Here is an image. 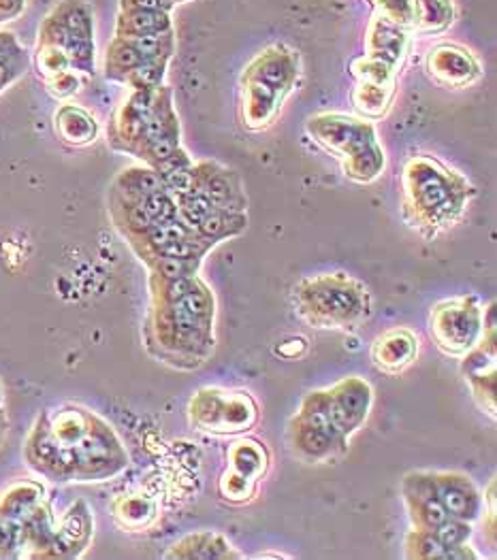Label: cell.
<instances>
[{"label":"cell","instance_id":"cell-1","mask_svg":"<svg viewBox=\"0 0 497 560\" xmlns=\"http://www.w3.org/2000/svg\"><path fill=\"white\" fill-rule=\"evenodd\" d=\"M436 494L447 510V514L456 521H474L481 512V499L472 481L461 476H438L434 478Z\"/></svg>","mask_w":497,"mask_h":560},{"label":"cell","instance_id":"cell-2","mask_svg":"<svg viewBox=\"0 0 497 560\" xmlns=\"http://www.w3.org/2000/svg\"><path fill=\"white\" fill-rule=\"evenodd\" d=\"M438 316L444 320L453 322V330H447L438 337L440 346L447 348L449 352H461L465 348H470L474 343V339L478 337L481 330V320H478V312L476 307L467 305V303H447L442 307H438Z\"/></svg>","mask_w":497,"mask_h":560},{"label":"cell","instance_id":"cell-3","mask_svg":"<svg viewBox=\"0 0 497 560\" xmlns=\"http://www.w3.org/2000/svg\"><path fill=\"white\" fill-rule=\"evenodd\" d=\"M197 171H199V190L211 200V205L216 209H224V211H242L244 209L240 182L231 171L211 173V164H208L209 173H204L201 166H197Z\"/></svg>","mask_w":497,"mask_h":560},{"label":"cell","instance_id":"cell-4","mask_svg":"<svg viewBox=\"0 0 497 560\" xmlns=\"http://www.w3.org/2000/svg\"><path fill=\"white\" fill-rule=\"evenodd\" d=\"M415 337L406 330H393L380 337L373 346V362L384 371H400L415 357Z\"/></svg>","mask_w":497,"mask_h":560},{"label":"cell","instance_id":"cell-5","mask_svg":"<svg viewBox=\"0 0 497 560\" xmlns=\"http://www.w3.org/2000/svg\"><path fill=\"white\" fill-rule=\"evenodd\" d=\"M333 400L339 405V409L346 413L350 424L357 429L363 418L368 416L370 409V386L363 384L361 380H346L337 384V388L332 393Z\"/></svg>","mask_w":497,"mask_h":560},{"label":"cell","instance_id":"cell-6","mask_svg":"<svg viewBox=\"0 0 497 560\" xmlns=\"http://www.w3.org/2000/svg\"><path fill=\"white\" fill-rule=\"evenodd\" d=\"M171 31V20L166 11H123L118 20V37L159 35Z\"/></svg>","mask_w":497,"mask_h":560},{"label":"cell","instance_id":"cell-7","mask_svg":"<svg viewBox=\"0 0 497 560\" xmlns=\"http://www.w3.org/2000/svg\"><path fill=\"white\" fill-rule=\"evenodd\" d=\"M246 229V218L238 211H224V209H213L209 215L204 218V222L197 226V235L208 240L209 243L240 235Z\"/></svg>","mask_w":497,"mask_h":560},{"label":"cell","instance_id":"cell-8","mask_svg":"<svg viewBox=\"0 0 497 560\" xmlns=\"http://www.w3.org/2000/svg\"><path fill=\"white\" fill-rule=\"evenodd\" d=\"M143 62L141 54L128 43L126 39L114 40V45L109 47V54H107V69H109V75L118 78V75H128L135 67H139Z\"/></svg>","mask_w":497,"mask_h":560},{"label":"cell","instance_id":"cell-9","mask_svg":"<svg viewBox=\"0 0 497 560\" xmlns=\"http://www.w3.org/2000/svg\"><path fill=\"white\" fill-rule=\"evenodd\" d=\"M166 58L159 60H143L139 67H135L126 78L137 90H154L165 75Z\"/></svg>","mask_w":497,"mask_h":560},{"label":"cell","instance_id":"cell-10","mask_svg":"<svg viewBox=\"0 0 497 560\" xmlns=\"http://www.w3.org/2000/svg\"><path fill=\"white\" fill-rule=\"evenodd\" d=\"M258 443H238V447L233 450V465H235V471L246 476V478H254V474H261L263 469V452L261 447H256Z\"/></svg>","mask_w":497,"mask_h":560},{"label":"cell","instance_id":"cell-11","mask_svg":"<svg viewBox=\"0 0 497 560\" xmlns=\"http://www.w3.org/2000/svg\"><path fill=\"white\" fill-rule=\"evenodd\" d=\"M130 173V186L128 192H132L135 200H141L143 197L157 195L165 190V182L159 171H128Z\"/></svg>","mask_w":497,"mask_h":560},{"label":"cell","instance_id":"cell-12","mask_svg":"<svg viewBox=\"0 0 497 560\" xmlns=\"http://www.w3.org/2000/svg\"><path fill=\"white\" fill-rule=\"evenodd\" d=\"M201 265V258H166L161 256L157 269L165 280L177 278H193Z\"/></svg>","mask_w":497,"mask_h":560},{"label":"cell","instance_id":"cell-13","mask_svg":"<svg viewBox=\"0 0 497 560\" xmlns=\"http://www.w3.org/2000/svg\"><path fill=\"white\" fill-rule=\"evenodd\" d=\"M180 152V141H177V130H171L166 135H161L152 141L146 143V154H148V161L152 164H161L166 159H171L173 154Z\"/></svg>","mask_w":497,"mask_h":560},{"label":"cell","instance_id":"cell-14","mask_svg":"<svg viewBox=\"0 0 497 560\" xmlns=\"http://www.w3.org/2000/svg\"><path fill=\"white\" fill-rule=\"evenodd\" d=\"M436 537L444 546V550H449V548L461 546L470 537V526L463 521L447 518L436 528Z\"/></svg>","mask_w":497,"mask_h":560},{"label":"cell","instance_id":"cell-15","mask_svg":"<svg viewBox=\"0 0 497 560\" xmlns=\"http://www.w3.org/2000/svg\"><path fill=\"white\" fill-rule=\"evenodd\" d=\"M56 433L65 443L82 441L83 435H85V424H83L82 416L76 413V411L62 413L60 422L56 424Z\"/></svg>","mask_w":497,"mask_h":560},{"label":"cell","instance_id":"cell-16","mask_svg":"<svg viewBox=\"0 0 497 560\" xmlns=\"http://www.w3.org/2000/svg\"><path fill=\"white\" fill-rule=\"evenodd\" d=\"M199 283V280L193 276V278H177V280H166V301L169 303H175L180 299H184L195 285Z\"/></svg>","mask_w":497,"mask_h":560},{"label":"cell","instance_id":"cell-17","mask_svg":"<svg viewBox=\"0 0 497 560\" xmlns=\"http://www.w3.org/2000/svg\"><path fill=\"white\" fill-rule=\"evenodd\" d=\"M171 0H123V11H169Z\"/></svg>","mask_w":497,"mask_h":560},{"label":"cell","instance_id":"cell-18","mask_svg":"<svg viewBox=\"0 0 497 560\" xmlns=\"http://www.w3.org/2000/svg\"><path fill=\"white\" fill-rule=\"evenodd\" d=\"M20 56V47L15 45V40L11 35H0V60L4 58H15Z\"/></svg>","mask_w":497,"mask_h":560},{"label":"cell","instance_id":"cell-19","mask_svg":"<svg viewBox=\"0 0 497 560\" xmlns=\"http://www.w3.org/2000/svg\"><path fill=\"white\" fill-rule=\"evenodd\" d=\"M18 58V56H15ZM15 58H4V60H0V85H4L7 81L13 78V60Z\"/></svg>","mask_w":497,"mask_h":560}]
</instances>
